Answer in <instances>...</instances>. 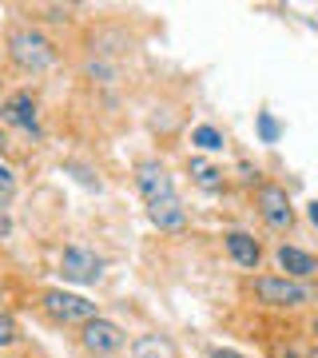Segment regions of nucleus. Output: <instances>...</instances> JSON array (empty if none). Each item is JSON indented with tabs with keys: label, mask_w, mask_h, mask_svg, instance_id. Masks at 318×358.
Returning a JSON list of instances; mask_svg holds the SVG:
<instances>
[{
	"label": "nucleus",
	"mask_w": 318,
	"mask_h": 358,
	"mask_svg": "<svg viewBox=\"0 0 318 358\" xmlns=\"http://www.w3.org/2000/svg\"><path fill=\"white\" fill-rule=\"evenodd\" d=\"M8 56H13L16 68H24V72H44V68L56 64V48H52V40L36 28H13V36H8Z\"/></svg>",
	"instance_id": "obj_1"
},
{
	"label": "nucleus",
	"mask_w": 318,
	"mask_h": 358,
	"mask_svg": "<svg viewBox=\"0 0 318 358\" xmlns=\"http://www.w3.org/2000/svg\"><path fill=\"white\" fill-rule=\"evenodd\" d=\"M254 294H259V303L263 307H275V310H294V307H306V303H315L318 294L315 287H306L298 279H287V275H263V279H254Z\"/></svg>",
	"instance_id": "obj_2"
},
{
	"label": "nucleus",
	"mask_w": 318,
	"mask_h": 358,
	"mask_svg": "<svg viewBox=\"0 0 318 358\" xmlns=\"http://www.w3.org/2000/svg\"><path fill=\"white\" fill-rule=\"evenodd\" d=\"M40 307H44V315H52V319L64 322V327H72V322H80V327H84V322L100 319L96 303H88L84 294H72V291H44Z\"/></svg>",
	"instance_id": "obj_3"
},
{
	"label": "nucleus",
	"mask_w": 318,
	"mask_h": 358,
	"mask_svg": "<svg viewBox=\"0 0 318 358\" xmlns=\"http://www.w3.org/2000/svg\"><path fill=\"white\" fill-rule=\"evenodd\" d=\"M254 203H259V215H263V223H267L270 231H291L294 227V207H291V199H287V192H282L279 183H263Z\"/></svg>",
	"instance_id": "obj_4"
},
{
	"label": "nucleus",
	"mask_w": 318,
	"mask_h": 358,
	"mask_svg": "<svg viewBox=\"0 0 318 358\" xmlns=\"http://www.w3.org/2000/svg\"><path fill=\"white\" fill-rule=\"evenodd\" d=\"M84 350H92V355H115L120 346L127 343L124 338V331L115 327L112 319H92V322H84Z\"/></svg>",
	"instance_id": "obj_5"
},
{
	"label": "nucleus",
	"mask_w": 318,
	"mask_h": 358,
	"mask_svg": "<svg viewBox=\"0 0 318 358\" xmlns=\"http://www.w3.org/2000/svg\"><path fill=\"white\" fill-rule=\"evenodd\" d=\"M136 187H140V195L147 199V203L175 195V187H171V176H167V167L159 164V159H143V164L136 167Z\"/></svg>",
	"instance_id": "obj_6"
},
{
	"label": "nucleus",
	"mask_w": 318,
	"mask_h": 358,
	"mask_svg": "<svg viewBox=\"0 0 318 358\" xmlns=\"http://www.w3.org/2000/svg\"><path fill=\"white\" fill-rule=\"evenodd\" d=\"M60 275L68 282H96L103 275V263H100V255H92L84 247H68L60 259Z\"/></svg>",
	"instance_id": "obj_7"
},
{
	"label": "nucleus",
	"mask_w": 318,
	"mask_h": 358,
	"mask_svg": "<svg viewBox=\"0 0 318 358\" xmlns=\"http://www.w3.org/2000/svg\"><path fill=\"white\" fill-rule=\"evenodd\" d=\"M0 124L36 131V100H32V92H13L8 100L0 103Z\"/></svg>",
	"instance_id": "obj_8"
},
{
	"label": "nucleus",
	"mask_w": 318,
	"mask_h": 358,
	"mask_svg": "<svg viewBox=\"0 0 318 358\" xmlns=\"http://www.w3.org/2000/svg\"><path fill=\"white\" fill-rule=\"evenodd\" d=\"M223 243H227V255L235 259L239 267H247V271L259 267V259H263V247L254 243L247 231H227V235H223Z\"/></svg>",
	"instance_id": "obj_9"
},
{
	"label": "nucleus",
	"mask_w": 318,
	"mask_h": 358,
	"mask_svg": "<svg viewBox=\"0 0 318 358\" xmlns=\"http://www.w3.org/2000/svg\"><path fill=\"white\" fill-rule=\"evenodd\" d=\"M147 215H152V223L159 231H183L187 227V211L179 207L175 195H167V199H155V203H147Z\"/></svg>",
	"instance_id": "obj_10"
},
{
	"label": "nucleus",
	"mask_w": 318,
	"mask_h": 358,
	"mask_svg": "<svg viewBox=\"0 0 318 358\" xmlns=\"http://www.w3.org/2000/svg\"><path fill=\"white\" fill-rule=\"evenodd\" d=\"M127 355L131 358H179V350L167 334H140V338H131Z\"/></svg>",
	"instance_id": "obj_11"
},
{
	"label": "nucleus",
	"mask_w": 318,
	"mask_h": 358,
	"mask_svg": "<svg viewBox=\"0 0 318 358\" xmlns=\"http://www.w3.org/2000/svg\"><path fill=\"white\" fill-rule=\"evenodd\" d=\"M275 259H279V267L287 271V279H310V275H318V259L298 251V247H279Z\"/></svg>",
	"instance_id": "obj_12"
},
{
	"label": "nucleus",
	"mask_w": 318,
	"mask_h": 358,
	"mask_svg": "<svg viewBox=\"0 0 318 358\" xmlns=\"http://www.w3.org/2000/svg\"><path fill=\"white\" fill-rule=\"evenodd\" d=\"M191 176H195V183H199L203 192H219V187H223V171L203 164V159H191Z\"/></svg>",
	"instance_id": "obj_13"
},
{
	"label": "nucleus",
	"mask_w": 318,
	"mask_h": 358,
	"mask_svg": "<svg viewBox=\"0 0 318 358\" xmlns=\"http://www.w3.org/2000/svg\"><path fill=\"white\" fill-rule=\"evenodd\" d=\"M191 143L203 148V152H219V148H223V131L211 128V124H199V128L191 131Z\"/></svg>",
	"instance_id": "obj_14"
},
{
	"label": "nucleus",
	"mask_w": 318,
	"mask_h": 358,
	"mask_svg": "<svg viewBox=\"0 0 318 358\" xmlns=\"http://www.w3.org/2000/svg\"><path fill=\"white\" fill-rule=\"evenodd\" d=\"M16 195V171L8 164H0V207H8Z\"/></svg>",
	"instance_id": "obj_15"
},
{
	"label": "nucleus",
	"mask_w": 318,
	"mask_h": 358,
	"mask_svg": "<svg viewBox=\"0 0 318 358\" xmlns=\"http://www.w3.org/2000/svg\"><path fill=\"white\" fill-rule=\"evenodd\" d=\"M259 136H263V143H275V140H279V120H275L270 112L259 115Z\"/></svg>",
	"instance_id": "obj_16"
},
{
	"label": "nucleus",
	"mask_w": 318,
	"mask_h": 358,
	"mask_svg": "<svg viewBox=\"0 0 318 358\" xmlns=\"http://www.w3.org/2000/svg\"><path fill=\"white\" fill-rule=\"evenodd\" d=\"M16 343V319L0 307V346H13Z\"/></svg>",
	"instance_id": "obj_17"
},
{
	"label": "nucleus",
	"mask_w": 318,
	"mask_h": 358,
	"mask_svg": "<svg viewBox=\"0 0 318 358\" xmlns=\"http://www.w3.org/2000/svg\"><path fill=\"white\" fill-rule=\"evenodd\" d=\"M211 358H243V355H239V350H231V346H215Z\"/></svg>",
	"instance_id": "obj_18"
},
{
	"label": "nucleus",
	"mask_w": 318,
	"mask_h": 358,
	"mask_svg": "<svg viewBox=\"0 0 318 358\" xmlns=\"http://www.w3.org/2000/svg\"><path fill=\"white\" fill-rule=\"evenodd\" d=\"M310 223H315V227H318V199H315V203H310Z\"/></svg>",
	"instance_id": "obj_19"
},
{
	"label": "nucleus",
	"mask_w": 318,
	"mask_h": 358,
	"mask_svg": "<svg viewBox=\"0 0 318 358\" xmlns=\"http://www.w3.org/2000/svg\"><path fill=\"white\" fill-rule=\"evenodd\" d=\"M0 235H8V219L0 215Z\"/></svg>",
	"instance_id": "obj_20"
},
{
	"label": "nucleus",
	"mask_w": 318,
	"mask_h": 358,
	"mask_svg": "<svg viewBox=\"0 0 318 358\" xmlns=\"http://www.w3.org/2000/svg\"><path fill=\"white\" fill-rule=\"evenodd\" d=\"M310 331H315V338H318V315H315V322H310Z\"/></svg>",
	"instance_id": "obj_21"
},
{
	"label": "nucleus",
	"mask_w": 318,
	"mask_h": 358,
	"mask_svg": "<svg viewBox=\"0 0 318 358\" xmlns=\"http://www.w3.org/2000/svg\"><path fill=\"white\" fill-rule=\"evenodd\" d=\"M4 148H8V140H4V131H0V152H4Z\"/></svg>",
	"instance_id": "obj_22"
}]
</instances>
